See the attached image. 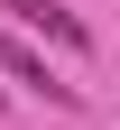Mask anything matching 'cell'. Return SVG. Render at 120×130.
Instances as JSON below:
<instances>
[{"label":"cell","instance_id":"1","mask_svg":"<svg viewBox=\"0 0 120 130\" xmlns=\"http://www.w3.org/2000/svg\"><path fill=\"white\" fill-rule=\"evenodd\" d=\"M0 65H9V84H28V93H46V102H56V111H74V102H83V93L65 84L56 65H46V56H37V46H28V37H9V28H0Z\"/></svg>","mask_w":120,"mask_h":130},{"label":"cell","instance_id":"2","mask_svg":"<svg viewBox=\"0 0 120 130\" xmlns=\"http://www.w3.org/2000/svg\"><path fill=\"white\" fill-rule=\"evenodd\" d=\"M0 9H9L19 28H37V37H56L65 56H92V28H83L74 9H65V0H0Z\"/></svg>","mask_w":120,"mask_h":130},{"label":"cell","instance_id":"3","mask_svg":"<svg viewBox=\"0 0 120 130\" xmlns=\"http://www.w3.org/2000/svg\"><path fill=\"white\" fill-rule=\"evenodd\" d=\"M0 102H9V93H0Z\"/></svg>","mask_w":120,"mask_h":130},{"label":"cell","instance_id":"4","mask_svg":"<svg viewBox=\"0 0 120 130\" xmlns=\"http://www.w3.org/2000/svg\"><path fill=\"white\" fill-rule=\"evenodd\" d=\"M111 130H120V121H111Z\"/></svg>","mask_w":120,"mask_h":130}]
</instances>
